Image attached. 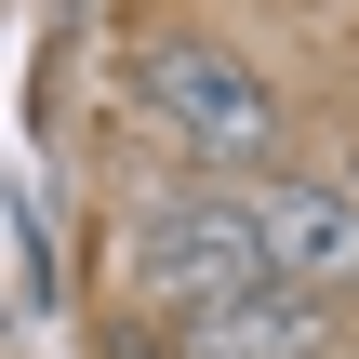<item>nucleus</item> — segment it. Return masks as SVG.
Listing matches in <instances>:
<instances>
[{
    "label": "nucleus",
    "instance_id": "4",
    "mask_svg": "<svg viewBox=\"0 0 359 359\" xmlns=\"http://www.w3.org/2000/svg\"><path fill=\"white\" fill-rule=\"evenodd\" d=\"M147 359H333V306H306V293H226L200 320H160Z\"/></svg>",
    "mask_w": 359,
    "mask_h": 359
},
{
    "label": "nucleus",
    "instance_id": "3",
    "mask_svg": "<svg viewBox=\"0 0 359 359\" xmlns=\"http://www.w3.org/2000/svg\"><path fill=\"white\" fill-rule=\"evenodd\" d=\"M253 200V226H266V280L280 293H306V306H333V293H359V187L346 173H253L240 187Z\"/></svg>",
    "mask_w": 359,
    "mask_h": 359
},
{
    "label": "nucleus",
    "instance_id": "1",
    "mask_svg": "<svg viewBox=\"0 0 359 359\" xmlns=\"http://www.w3.org/2000/svg\"><path fill=\"white\" fill-rule=\"evenodd\" d=\"M133 107L187 147V160H213V173H280V80L253 67V53H226V40H200V27H147L133 40Z\"/></svg>",
    "mask_w": 359,
    "mask_h": 359
},
{
    "label": "nucleus",
    "instance_id": "2",
    "mask_svg": "<svg viewBox=\"0 0 359 359\" xmlns=\"http://www.w3.org/2000/svg\"><path fill=\"white\" fill-rule=\"evenodd\" d=\"M120 293H133L147 320H200V306H226V293H280V280H266L253 200H240V187L147 200V213L120 226Z\"/></svg>",
    "mask_w": 359,
    "mask_h": 359
}]
</instances>
